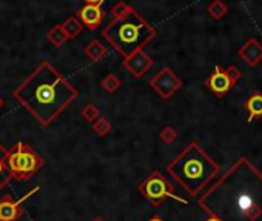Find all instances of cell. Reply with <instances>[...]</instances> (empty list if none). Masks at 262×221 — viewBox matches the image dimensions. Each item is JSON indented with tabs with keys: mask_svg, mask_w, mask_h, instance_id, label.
<instances>
[{
	"mask_svg": "<svg viewBox=\"0 0 262 221\" xmlns=\"http://www.w3.org/2000/svg\"><path fill=\"white\" fill-rule=\"evenodd\" d=\"M8 168L11 177L15 180H29L32 175H36L39 169L43 166L42 157L32 149L31 146L17 141L12 149L8 151Z\"/></svg>",
	"mask_w": 262,
	"mask_h": 221,
	"instance_id": "cell-5",
	"label": "cell"
},
{
	"mask_svg": "<svg viewBox=\"0 0 262 221\" xmlns=\"http://www.w3.org/2000/svg\"><path fill=\"white\" fill-rule=\"evenodd\" d=\"M236 83L232 80L229 72L224 71L221 66H216L213 74L205 80V86L213 92L218 99H222Z\"/></svg>",
	"mask_w": 262,
	"mask_h": 221,
	"instance_id": "cell-9",
	"label": "cell"
},
{
	"mask_svg": "<svg viewBox=\"0 0 262 221\" xmlns=\"http://www.w3.org/2000/svg\"><path fill=\"white\" fill-rule=\"evenodd\" d=\"M102 85L108 92H113V91H116L120 86V82H119V79L116 76H113V74H111V76H108L107 79L102 82Z\"/></svg>",
	"mask_w": 262,
	"mask_h": 221,
	"instance_id": "cell-19",
	"label": "cell"
},
{
	"mask_svg": "<svg viewBox=\"0 0 262 221\" xmlns=\"http://www.w3.org/2000/svg\"><path fill=\"white\" fill-rule=\"evenodd\" d=\"M238 55L241 59L246 60L247 65L255 66L262 60V45L255 39V37H250V39L244 43V46L238 51Z\"/></svg>",
	"mask_w": 262,
	"mask_h": 221,
	"instance_id": "cell-12",
	"label": "cell"
},
{
	"mask_svg": "<svg viewBox=\"0 0 262 221\" xmlns=\"http://www.w3.org/2000/svg\"><path fill=\"white\" fill-rule=\"evenodd\" d=\"M102 35L124 57H128L154 39L156 28L136 9L130 8L127 14L113 18L103 29Z\"/></svg>",
	"mask_w": 262,
	"mask_h": 221,
	"instance_id": "cell-4",
	"label": "cell"
},
{
	"mask_svg": "<svg viewBox=\"0 0 262 221\" xmlns=\"http://www.w3.org/2000/svg\"><path fill=\"white\" fill-rule=\"evenodd\" d=\"M6 160H8V149H5V147L0 144V191H2L12 178Z\"/></svg>",
	"mask_w": 262,
	"mask_h": 221,
	"instance_id": "cell-14",
	"label": "cell"
},
{
	"mask_svg": "<svg viewBox=\"0 0 262 221\" xmlns=\"http://www.w3.org/2000/svg\"><path fill=\"white\" fill-rule=\"evenodd\" d=\"M137 189L142 194V197L154 206H159L165 200H176L181 203H187V200L178 197L173 192L171 184L159 171H153L141 184H139Z\"/></svg>",
	"mask_w": 262,
	"mask_h": 221,
	"instance_id": "cell-6",
	"label": "cell"
},
{
	"mask_svg": "<svg viewBox=\"0 0 262 221\" xmlns=\"http://www.w3.org/2000/svg\"><path fill=\"white\" fill-rule=\"evenodd\" d=\"M246 109L250 112V120L262 117V94H255L246 102Z\"/></svg>",
	"mask_w": 262,
	"mask_h": 221,
	"instance_id": "cell-16",
	"label": "cell"
},
{
	"mask_svg": "<svg viewBox=\"0 0 262 221\" xmlns=\"http://www.w3.org/2000/svg\"><path fill=\"white\" fill-rule=\"evenodd\" d=\"M199 206L219 221H262V174L239 158L199 198Z\"/></svg>",
	"mask_w": 262,
	"mask_h": 221,
	"instance_id": "cell-1",
	"label": "cell"
},
{
	"mask_svg": "<svg viewBox=\"0 0 262 221\" xmlns=\"http://www.w3.org/2000/svg\"><path fill=\"white\" fill-rule=\"evenodd\" d=\"M130 8H131V6H130V5H127L125 2H119V3H117L114 8H113V15H114V18L122 17L124 14H127Z\"/></svg>",
	"mask_w": 262,
	"mask_h": 221,
	"instance_id": "cell-20",
	"label": "cell"
},
{
	"mask_svg": "<svg viewBox=\"0 0 262 221\" xmlns=\"http://www.w3.org/2000/svg\"><path fill=\"white\" fill-rule=\"evenodd\" d=\"M97 115H99V110L93 105H88V106L85 108V110H83V117L88 118V120H94V117H97Z\"/></svg>",
	"mask_w": 262,
	"mask_h": 221,
	"instance_id": "cell-21",
	"label": "cell"
},
{
	"mask_svg": "<svg viewBox=\"0 0 262 221\" xmlns=\"http://www.w3.org/2000/svg\"><path fill=\"white\" fill-rule=\"evenodd\" d=\"M207 12L213 20H222L227 15V12H229V8H227L224 0H213V2L207 6Z\"/></svg>",
	"mask_w": 262,
	"mask_h": 221,
	"instance_id": "cell-15",
	"label": "cell"
},
{
	"mask_svg": "<svg viewBox=\"0 0 262 221\" xmlns=\"http://www.w3.org/2000/svg\"><path fill=\"white\" fill-rule=\"evenodd\" d=\"M150 86L159 94L162 99H170L174 92L178 89H181L182 86V80L174 74L170 68H164L156 76L151 79Z\"/></svg>",
	"mask_w": 262,
	"mask_h": 221,
	"instance_id": "cell-7",
	"label": "cell"
},
{
	"mask_svg": "<svg viewBox=\"0 0 262 221\" xmlns=\"http://www.w3.org/2000/svg\"><path fill=\"white\" fill-rule=\"evenodd\" d=\"M85 54L88 55V57L94 62H99L102 57H105V54H107V49H105L103 45H100L99 40H93L86 45L85 48Z\"/></svg>",
	"mask_w": 262,
	"mask_h": 221,
	"instance_id": "cell-17",
	"label": "cell"
},
{
	"mask_svg": "<svg viewBox=\"0 0 262 221\" xmlns=\"http://www.w3.org/2000/svg\"><path fill=\"white\" fill-rule=\"evenodd\" d=\"M124 66L133 74V77L141 79L144 74L153 66V59L150 55H147L142 49H139L136 52H133L128 57H125L124 60Z\"/></svg>",
	"mask_w": 262,
	"mask_h": 221,
	"instance_id": "cell-10",
	"label": "cell"
},
{
	"mask_svg": "<svg viewBox=\"0 0 262 221\" xmlns=\"http://www.w3.org/2000/svg\"><path fill=\"white\" fill-rule=\"evenodd\" d=\"M227 72H229V76L232 77V80L236 83L238 80H239V77H241V71L235 66V65H232L229 69H227Z\"/></svg>",
	"mask_w": 262,
	"mask_h": 221,
	"instance_id": "cell-22",
	"label": "cell"
},
{
	"mask_svg": "<svg viewBox=\"0 0 262 221\" xmlns=\"http://www.w3.org/2000/svg\"><path fill=\"white\" fill-rule=\"evenodd\" d=\"M167 172L190 195L196 197L210 183V180L218 175L219 166L212 160V157L205 154L198 143L193 141L167 166Z\"/></svg>",
	"mask_w": 262,
	"mask_h": 221,
	"instance_id": "cell-3",
	"label": "cell"
},
{
	"mask_svg": "<svg viewBox=\"0 0 262 221\" xmlns=\"http://www.w3.org/2000/svg\"><path fill=\"white\" fill-rule=\"evenodd\" d=\"M148 221H164V220H162L161 217H151V218H150Z\"/></svg>",
	"mask_w": 262,
	"mask_h": 221,
	"instance_id": "cell-25",
	"label": "cell"
},
{
	"mask_svg": "<svg viewBox=\"0 0 262 221\" xmlns=\"http://www.w3.org/2000/svg\"><path fill=\"white\" fill-rule=\"evenodd\" d=\"M77 18L83 26L94 31L102 25L105 14H103V9L99 5H85L83 8H80Z\"/></svg>",
	"mask_w": 262,
	"mask_h": 221,
	"instance_id": "cell-11",
	"label": "cell"
},
{
	"mask_svg": "<svg viewBox=\"0 0 262 221\" xmlns=\"http://www.w3.org/2000/svg\"><path fill=\"white\" fill-rule=\"evenodd\" d=\"M39 189L40 188L36 186L19 200H14L11 195H3L2 198H0V221H19V218L22 217V212H23L22 205L29 197L36 194Z\"/></svg>",
	"mask_w": 262,
	"mask_h": 221,
	"instance_id": "cell-8",
	"label": "cell"
},
{
	"mask_svg": "<svg viewBox=\"0 0 262 221\" xmlns=\"http://www.w3.org/2000/svg\"><path fill=\"white\" fill-rule=\"evenodd\" d=\"M94 129H96V131H97L99 134H103V132H107V131H108V123L105 121V120H100V121L96 123Z\"/></svg>",
	"mask_w": 262,
	"mask_h": 221,
	"instance_id": "cell-23",
	"label": "cell"
},
{
	"mask_svg": "<svg viewBox=\"0 0 262 221\" xmlns=\"http://www.w3.org/2000/svg\"><path fill=\"white\" fill-rule=\"evenodd\" d=\"M62 29L65 31L66 37H68V40H73L76 39V37L82 32L83 29V25L80 23V20L76 17V15H69L66 20L60 25Z\"/></svg>",
	"mask_w": 262,
	"mask_h": 221,
	"instance_id": "cell-13",
	"label": "cell"
},
{
	"mask_svg": "<svg viewBox=\"0 0 262 221\" xmlns=\"http://www.w3.org/2000/svg\"><path fill=\"white\" fill-rule=\"evenodd\" d=\"M77 89L69 85L48 62L39 65L31 76L12 92L29 114L42 126H49L77 97Z\"/></svg>",
	"mask_w": 262,
	"mask_h": 221,
	"instance_id": "cell-2",
	"label": "cell"
},
{
	"mask_svg": "<svg viewBox=\"0 0 262 221\" xmlns=\"http://www.w3.org/2000/svg\"><path fill=\"white\" fill-rule=\"evenodd\" d=\"M83 2H85L86 5H99V6H100V3L103 2V0H83Z\"/></svg>",
	"mask_w": 262,
	"mask_h": 221,
	"instance_id": "cell-24",
	"label": "cell"
},
{
	"mask_svg": "<svg viewBox=\"0 0 262 221\" xmlns=\"http://www.w3.org/2000/svg\"><path fill=\"white\" fill-rule=\"evenodd\" d=\"M48 40L51 42V43H54L56 46H62L66 40H68V37H66V34H65V31L62 29V26L60 25H57V26H54V28H51L49 31H48Z\"/></svg>",
	"mask_w": 262,
	"mask_h": 221,
	"instance_id": "cell-18",
	"label": "cell"
},
{
	"mask_svg": "<svg viewBox=\"0 0 262 221\" xmlns=\"http://www.w3.org/2000/svg\"><path fill=\"white\" fill-rule=\"evenodd\" d=\"M0 106H3V100L2 99H0Z\"/></svg>",
	"mask_w": 262,
	"mask_h": 221,
	"instance_id": "cell-27",
	"label": "cell"
},
{
	"mask_svg": "<svg viewBox=\"0 0 262 221\" xmlns=\"http://www.w3.org/2000/svg\"><path fill=\"white\" fill-rule=\"evenodd\" d=\"M205 221H219V220H216L215 217H212V218H208V220H205Z\"/></svg>",
	"mask_w": 262,
	"mask_h": 221,
	"instance_id": "cell-26",
	"label": "cell"
}]
</instances>
